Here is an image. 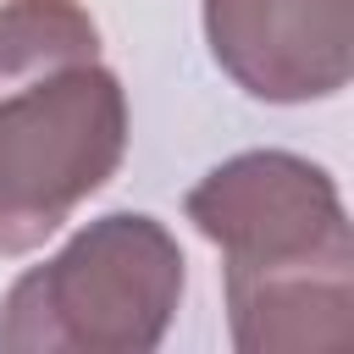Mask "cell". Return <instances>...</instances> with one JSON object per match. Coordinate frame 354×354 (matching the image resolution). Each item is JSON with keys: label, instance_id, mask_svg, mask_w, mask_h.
Returning a JSON list of instances; mask_svg holds the SVG:
<instances>
[{"label": "cell", "instance_id": "obj_2", "mask_svg": "<svg viewBox=\"0 0 354 354\" xmlns=\"http://www.w3.org/2000/svg\"><path fill=\"white\" fill-rule=\"evenodd\" d=\"M127 155V88L77 0L0 6V254H33Z\"/></svg>", "mask_w": 354, "mask_h": 354}, {"label": "cell", "instance_id": "obj_4", "mask_svg": "<svg viewBox=\"0 0 354 354\" xmlns=\"http://www.w3.org/2000/svg\"><path fill=\"white\" fill-rule=\"evenodd\" d=\"M216 66L266 105H310L348 88L354 0H199Z\"/></svg>", "mask_w": 354, "mask_h": 354}, {"label": "cell", "instance_id": "obj_3", "mask_svg": "<svg viewBox=\"0 0 354 354\" xmlns=\"http://www.w3.org/2000/svg\"><path fill=\"white\" fill-rule=\"evenodd\" d=\"M188 288V260L166 221L111 210L77 227L44 266L0 299L6 354H149Z\"/></svg>", "mask_w": 354, "mask_h": 354}, {"label": "cell", "instance_id": "obj_1", "mask_svg": "<svg viewBox=\"0 0 354 354\" xmlns=\"http://www.w3.org/2000/svg\"><path fill=\"white\" fill-rule=\"evenodd\" d=\"M221 254L232 348L326 354L354 332V232L326 166L293 149H243L183 199Z\"/></svg>", "mask_w": 354, "mask_h": 354}]
</instances>
